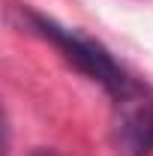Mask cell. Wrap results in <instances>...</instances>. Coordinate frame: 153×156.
I'll return each mask as SVG.
<instances>
[{"mask_svg":"<svg viewBox=\"0 0 153 156\" xmlns=\"http://www.w3.org/2000/svg\"><path fill=\"white\" fill-rule=\"evenodd\" d=\"M111 138L120 156H150L153 153V96L135 87L129 96L117 99V117Z\"/></svg>","mask_w":153,"mask_h":156,"instance_id":"cell-2","label":"cell"},{"mask_svg":"<svg viewBox=\"0 0 153 156\" xmlns=\"http://www.w3.org/2000/svg\"><path fill=\"white\" fill-rule=\"evenodd\" d=\"M27 18H30V24H33V30H36L39 36L48 39L60 54H63L66 63H72L81 75H87L99 87H105V93H111L114 99H123V96H129L135 90L132 78L123 72V66L111 57V51L102 42L84 36L78 30H69V27L57 24L54 18H48L42 12H27Z\"/></svg>","mask_w":153,"mask_h":156,"instance_id":"cell-1","label":"cell"}]
</instances>
